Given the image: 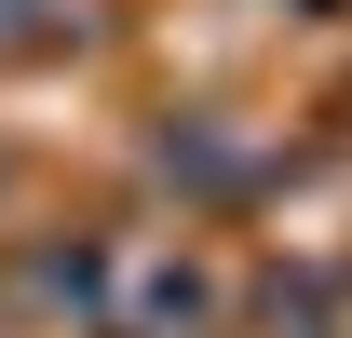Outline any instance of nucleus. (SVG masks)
Here are the masks:
<instances>
[{
    "mask_svg": "<svg viewBox=\"0 0 352 338\" xmlns=\"http://www.w3.org/2000/svg\"><path fill=\"white\" fill-rule=\"evenodd\" d=\"M82 41V0H0V54H54Z\"/></svg>",
    "mask_w": 352,
    "mask_h": 338,
    "instance_id": "1",
    "label": "nucleus"
}]
</instances>
